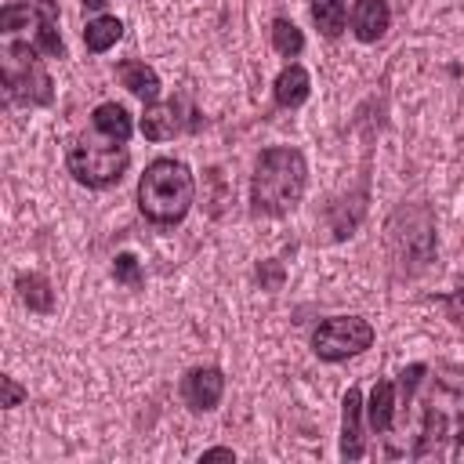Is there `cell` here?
Listing matches in <instances>:
<instances>
[{"label":"cell","mask_w":464,"mask_h":464,"mask_svg":"<svg viewBox=\"0 0 464 464\" xmlns=\"http://www.w3.org/2000/svg\"><path fill=\"white\" fill-rule=\"evenodd\" d=\"M428 392L420 402V435L410 450L413 460H446L464 446V366H428Z\"/></svg>","instance_id":"obj_1"},{"label":"cell","mask_w":464,"mask_h":464,"mask_svg":"<svg viewBox=\"0 0 464 464\" xmlns=\"http://www.w3.org/2000/svg\"><path fill=\"white\" fill-rule=\"evenodd\" d=\"M308 185V167L301 149L294 145H268L261 149L257 163H254V178H250V207L254 214H268V218H283L290 214Z\"/></svg>","instance_id":"obj_2"},{"label":"cell","mask_w":464,"mask_h":464,"mask_svg":"<svg viewBox=\"0 0 464 464\" xmlns=\"http://www.w3.org/2000/svg\"><path fill=\"white\" fill-rule=\"evenodd\" d=\"M192 199H196V181L181 160L160 156L145 167L138 181V210L145 214V221L163 228L181 225L185 214L192 210Z\"/></svg>","instance_id":"obj_3"},{"label":"cell","mask_w":464,"mask_h":464,"mask_svg":"<svg viewBox=\"0 0 464 464\" xmlns=\"http://www.w3.org/2000/svg\"><path fill=\"white\" fill-rule=\"evenodd\" d=\"M384 246L395 272H424L435 261V214L424 203H402L384 225Z\"/></svg>","instance_id":"obj_4"},{"label":"cell","mask_w":464,"mask_h":464,"mask_svg":"<svg viewBox=\"0 0 464 464\" xmlns=\"http://www.w3.org/2000/svg\"><path fill=\"white\" fill-rule=\"evenodd\" d=\"M65 167L69 174L87 185V188H109L116 185L127 167H130V152H127V141H112V138H102L98 130L91 138H76L65 152Z\"/></svg>","instance_id":"obj_5"},{"label":"cell","mask_w":464,"mask_h":464,"mask_svg":"<svg viewBox=\"0 0 464 464\" xmlns=\"http://www.w3.org/2000/svg\"><path fill=\"white\" fill-rule=\"evenodd\" d=\"M0 76H4V87H7L11 102L51 105V98H54V83H51L44 62H40V51L29 40H22V36H7Z\"/></svg>","instance_id":"obj_6"},{"label":"cell","mask_w":464,"mask_h":464,"mask_svg":"<svg viewBox=\"0 0 464 464\" xmlns=\"http://www.w3.org/2000/svg\"><path fill=\"white\" fill-rule=\"evenodd\" d=\"M0 33L4 36H22L29 40L40 54L65 58V44L58 33V4L54 0H22L7 4L0 11Z\"/></svg>","instance_id":"obj_7"},{"label":"cell","mask_w":464,"mask_h":464,"mask_svg":"<svg viewBox=\"0 0 464 464\" xmlns=\"http://www.w3.org/2000/svg\"><path fill=\"white\" fill-rule=\"evenodd\" d=\"M373 344V326L359 315H330L312 334V352L323 362H341Z\"/></svg>","instance_id":"obj_8"},{"label":"cell","mask_w":464,"mask_h":464,"mask_svg":"<svg viewBox=\"0 0 464 464\" xmlns=\"http://www.w3.org/2000/svg\"><path fill=\"white\" fill-rule=\"evenodd\" d=\"M196 127V112L188 109V98H170V102H152L141 112V134L149 141H170L181 130Z\"/></svg>","instance_id":"obj_9"},{"label":"cell","mask_w":464,"mask_h":464,"mask_svg":"<svg viewBox=\"0 0 464 464\" xmlns=\"http://www.w3.org/2000/svg\"><path fill=\"white\" fill-rule=\"evenodd\" d=\"M225 395V373L218 366H192L181 377V399L192 413H207L221 402Z\"/></svg>","instance_id":"obj_10"},{"label":"cell","mask_w":464,"mask_h":464,"mask_svg":"<svg viewBox=\"0 0 464 464\" xmlns=\"http://www.w3.org/2000/svg\"><path fill=\"white\" fill-rule=\"evenodd\" d=\"M362 392L348 388L344 402H341V457L344 460H362L366 457V435H362Z\"/></svg>","instance_id":"obj_11"},{"label":"cell","mask_w":464,"mask_h":464,"mask_svg":"<svg viewBox=\"0 0 464 464\" xmlns=\"http://www.w3.org/2000/svg\"><path fill=\"white\" fill-rule=\"evenodd\" d=\"M392 25V7L388 0H355L352 4V33L362 44H377Z\"/></svg>","instance_id":"obj_12"},{"label":"cell","mask_w":464,"mask_h":464,"mask_svg":"<svg viewBox=\"0 0 464 464\" xmlns=\"http://www.w3.org/2000/svg\"><path fill=\"white\" fill-rule=\"evenodd\" d=\"M116 76H120V83H123L134 98H141L145 105H152V102L160 98V76H156V69L145 65L141 58H123V62L116 65Z\"/></svg>","instance_id":"obj_13"},{"label":"cell","mask_w":464,"mask_h":464,"mask_svg":"<svg viewBox=\"0 0 464 464\" xmlns=\"http://www.w3.org/2000/svg\"><path fill=\"white\" fill-rule=\"evenodd\" d=\"M272 94H276V105H279V109H297V105H304L308 94H312V76H308V69L297 65V62H290V65L276 76Z\"/></svg>","instance_id":"obj_14"},{"label":"cell","mask_w":464,"mask_h":464,"mask_svg":"<svg viewBox=\"0 0 464 464\" xmlns=\"http://www.w3.org/2000/svg\"><path fill=\"white\" fill-rule=\"evenodd\" d=\"M395 410H399L395 384H392V381H377L373 392H370V402H366V424H370L377 435H384V431H392V424H395Z\"/></svg>","instance_id":"obj_15"},{"label":"cell","mask_w":464,"mask_h":464,"mask_svg":"<svg viewBox=\"0 0 464 464\" xmlns=\"http://www.w3.org/2000/svg\"><path fill=\"white\" fill-rule=\"evenodd\" d=\"M91 130H98L102 138H112V141H130V116L120 102H102L94 112H91Z\"/></svg>","instance_id":"obj_16"},{"label":"cell","mask_w":464,"mask_h":464,"mask_svg":"<svg viewBox=\"0 0 464 464\" xmlns=\"http://www.w3.org/2000/svg\"><path fill=\"white\" fill-rule=\"evenodd\" d=\"M120 40H123V22H120L116 14H98V18H91L87 29H83V44H87L91 54H102V51H109V47L120 44Z\"/></svg>","instance_id":"obj_17"},{"label":"cell","mask_w":464,"mask_h":464,"mask_svg":"<svg viewBox=\"0 0 464 464\" xmlns=\"http://www.w3.org/2000/svg\"><path fill=\"white\" fill-rule=\"evenodd\" d=\"M18 297L29 304V312H44L47 315L54 308V290H51L47 276H40V272L18 276Z\"/></svg>","instance_id":"obj_18"},{"label":"cell","mask_w":464,"mask_h":464,"mask_svg":"<svg viewBox=\"0 0 464 464\" xmlns=\"http://www.w3.org/2000/svg\"><path fill=\"white\" fill-rule=\"evenodd\" d=\"M312 18L323 36H341L348 22V0H312Z\"/></svg>","instance_id":"obj_19"},{"label":"cell","mask_w":464,"mask_h":464,"mask_svg":"<svg viewBox=\"0 0 464 464\" xmlns=\"http://www.w3.org/2000/svg\"><path fill=\"white\" fill-rule=\"evenodd\" d=\"M272 47L283 54V58H297L304 51V36L301 29L290 22V18H276L272 22Z\"/></svg>","instance_id":"obj_20"},{"label":"cell","mask_w":464,"mask_h":464,"mask_svg":"<svg viewBox=\"0 0 464 464\" xmlns=\"http://www.w3.org/2000/svg\"><path fill=\"white\" fill-rule=\"evenodd\" d=\"M112 279L123 283V286H130V290H141V286H145V272H141V265H138L134 254H116V261H112Z\"/></svg>","instance_id":"obj_21"},{"label":"cell","mask_w":464,"mask_h":464,"mask_svg":"<svg viewBox=\"0 0 464 464\" xmlns=\"http://www.w3.org/2000/svg\"><path fill=\"white\" fill-rule=\"evenodd\" d=\"M424 373H428V366H424V362H410V366H406V370L399 373V384H395V395H399V406L413 399V392H417V384L424 381Z\"/></svg>","instance_id":"obj_22"},{"label":"cell","mask_w":464,"mask_h":464,"mask_svg":"<svg viewBox=\"0 0 464 464\" xmlns=\"http://www.w3.org/2000/svg\"><path fill=\"white\" fill-rule=\"evenodd\" d=\"M0 384H4V402H0L4 410H11V406H18V402H22L25 395H29V392H25V388H22V384H18L14 377H7V373L0 377Z\"/></svg>","instance_id":"obj_23"},{"label":"cell","mask_w":464,"mask_h":464,"mask_svg":"<svg viewBox=\"0 0 464 464\" xmlns=\"http://www.w3.org/2000/svg\"><path fill=\"white\" fill-rule=\"evenodd\" d=\"M442 304L450 308V319L464 326V286H460L457 294H450V297H442Z\"/></svg>","instance_id":"obj_24"},{"label":"cell","mask_w":464,"mask_h":464,"mask_svg":"<svg viewBox=\"0 0 464 464\" xmlns=\"http://www.w3.org/2000/svg\"><path fill=\"white\" fill-rule=\"evenodd\" d=\"M203 460H236V453L228 446H214V450H203Z\"/></svg>","instance_id":"obj_25"},{"label":"cell","mask_w":464,"mask_h":464,"mask_svg":"<svg viewBox=\"0 0 464 464\" xmlns=\"http://www.w3.org/2000/svg\"><path fill=\"white\" fill-rule=\"evenodd\" d=\"M109 0H83V7H91V11H102Z\"/></svg>","instance_id":"obj_26"}]
</instances>
